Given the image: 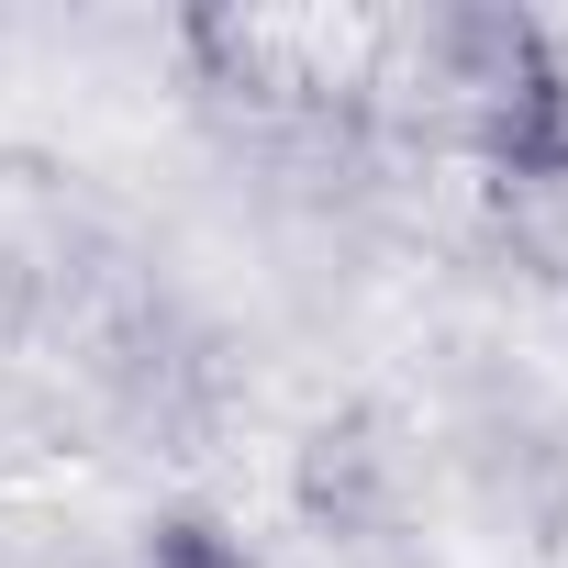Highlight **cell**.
<instances>
[{
    "mask_svg": "<svg viewBox=\"0 0 568 568\" xmlns=\"http://www.w3.org/2000/svg\"><path fill=\"white\" fill-rule=\"evenodd\" d=\"M390 12L368 0H201L168 23V57L212 123L245 134H335L379 101Z\"/></svg>",
    "mask_w": 568,
    "mask_h": 568,
    "instance_id": "6da1fadb",
    "label": "cell"
},
{
    "mask_svg": "<svg viewBox=\"0 0 568 568\" xmlns=\"http://www.w3.org/2000/svg\"><path fill=\"white\" fill-rule=\"evenodd\" d=\"M134 568H256V546L223 513H156L145 546H134Z\"/></svg>",
    "mask_w": 568,
    "mask_h": 568,
    "instance_id": "277c9868",
    "label": "cell"
},
{
    "mask_svg": "<svg viewBox=\"0 0 568 568\" xmlns=\"http://www.w3.org/2000/svg\"><path fill=\"white\" fill-rule=\"evenodd\" d=\"M479 234L524 291L568 302V123L479 168Z\"/></svg>",
    "mask_w": 568,
    "mask_h": 568,
    "instance_id": "3957f363",
    "label": "cell"
},
{
    "mask_svg": "<svg viewBox=\"0 0 568 568\" xmlns=\"http://www.w3.org/2000/svg\"><path fill=\"white\" fill-rule=\"evenodd\" d=\"M390 123L457 145L468 168L535 145L568 123V34L524 0H435V12H390L379 45V101Z\"/></svg>",
    "mask_w": 568,
    "mask_h": 568,
    "instance_id": "7a4b0ae2",
    "label": "cell"
}]
</instances>
